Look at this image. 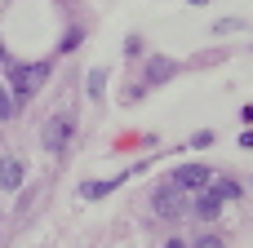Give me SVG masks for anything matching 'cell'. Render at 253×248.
<instances>
[{
    "label": "cell",
    "mask_w": 253,
    "mask_h": 248,
    "mask_svg": "<svg viewBox=\"0 0 253 248\" xmlns=\"http://www.w3.org/2000/svg\"><path fill=\"white\" fill-rule=\"evenodd\" d=\"M187 4H209V0H187Z\"/></svg>",
    "instance_id": "15"
},
{
    "label": "cell",
    "mask_w": 253,
    "mask_h": 248,
    "mask_svg": "<svg viewBox=\"0 0 253 248\" xmlns=\"http://www.w3.org/2000/svg\"><path fill=\"white\" fill-rule=\"evenodd\" d=\"M213 195H218V200H240L245 191H240V182H231V177H218V182H213Z\"/></svg>",
    "instance_id": "9"
},
{
    "label": "cell",
    "mask_w": 253,
    "mask_h": 248,
    "mask_svg": "<svg viewBox=\"0 0 253 248\" xmlns=\"http://www.w3.org/2000/svg\"><path fill=\"white\" fill-rule=\"evenodd\" d=\"M178 191H205L209 182H213V173L205 169V164H182V169H173V177H169Z\"/></svg>",
    "instance_id": "3"
},
{
    "label": "cell",
    "mask_w": 253,
    "mask_h": 248,
    "mask_svg": "<svg viewBox=\"0 0 253 248\" xmlns=\"http://www.w3.org/2000/svg\"><path fill=\"white\" fill-rule=\"evenodd\" d=\"M182 209H187V200H182V191H178L173 182H165V186L156 191V213H160V217H178Z\"/></svg>",
    "instance_id": "4"
},
{
    "label": "cell",
    "mask_w": 253,
    "mask_h": 248,
    "mask_svg": "<svg viewBox=\"0 0 253 248\" xmlns=\"http://www.w3.org/2000/svg\"><path fill=\"white\" fill-rule=\"evenodd\" d=\"M13 111H18V102H13V93L0 84V124H9V120H13Z\"/></svg>",
    "instance_id": "10"
},
{
    "label": "cell",
    "mask_w": 253,
    "mask_h": 248,
    "mask_svg": "<svg viewBox=\"0 0 253 248\" xmlns=\"http://www.w3.org/2000/svg\"><path fill=\"white\" fill-rule=\"evenodd\" d=\"M71 133H76V120L58 111V115H49V120H44V129H40V142H44V151H53V155H58V151L71 142Z\"/></svg>",
    "instance_id": "2"
},
{
    "label": "cell",
    "mask_w": 253,
    "mask_h": 248,
    "mask_svg": "<svg viewBox=\"0 0 253 248\" xmlns=\"http://www.w3.org/2000/svg\"><path fill=\"white\" fill-rule=\"evenodd\" d=\"M102 84H107V71H102V67H98V71H89V98H93V102L102 98Z\"/></svg>",
    "instance_id": "11"
},
{
    "label": "cell",
    "mask_w": 253,
    "mask_h": 248,
    "mask_svg": "<svg viewBox=\"0 0 253 248\" xmlns=\"http://www.w3.org/2000/svg\"><path fill=\"white\" fill-rule=\"evenodd\" d=\"M49 62H9V93H13V102H27V98H36L40 89H44V80H49Z\"/></svg>",
    "instance_id": "1"
},
{
    "label": "cell",
    "mask_w": 253,
    "mask_h": 248,
    "mask_svg": "<svg viewBox=\"0 0 253 248\" xmlns=\"http://www.w3.org/2000/svg\"><path fill=\"white\" fill-rule=\"evenodd\" d=\"M27 177V164L18 155H0V191H18Z\"/></svg>",
    "instance_id": "5"
},
{
    "label": "cell",
    "mask_w": 253,
    "mask_h": 248,
    "mask_svg": "<svg viewBox=\"0 0 253 248\" xmlns=\"http://www.w3.org/2000/svg\"><path fill=\"white\" fill-rule=\"evenodd\" d=\"M129 177H133V169H129V173H116V177H107V182H84V186H80V195H84V200H102L107 191H116V186H125Z\"/></svg>",
    "instance_id": "7"
},
{
    "label": "cell",
    "mask_w": 253,
    "mask_h": 248,
    "mask_svg": "<svg viewBox=\"0 0 253 248\" xmlns=\"http://www.w3.org/2000/svg\"><path fill=\"white\" fill-rule=\"evenodd\" d=\"M0 62H9V53H4V44H0Z\"/></svg>",
    "instance_id": "14"
},
{
    "label": "cell",
    "mask_w": 253,
    "mask_h": 248,
    "mask_svg": "<svg viewBox=\"0 0 253 248\" xmlns=\"http://www.w3.org/2000/svg\"><path fill=\"white\" fill-rule=\"evenodd\" d=\"M173 75H178V67H173L169 58H151V62H147V80H142V89L165 84V80H173Z\"/></svg>",
    "instance_id": "6"
},
{
    "label": "cell",
    "mask_w": 253,
    "mask_h": 248,
    "mask_svg": "<svg viewBox=\"0 0 253 248\" xmlns=\"http://www.w3.org/2000/svg\"><path fill=\"white\" fill-rule=\"evenodd\" d=\"M191 248H227V244H222L218 235H200V240H196V244H191Z\"/></svg>",
    "instance_id": "12"
},
{
    "label": "cell",
    "mask_w": 253,
    "mask_h": 248,
    "mask_svg": "<svg viewBox=\"0 0 253 248\" xmlns=\"http://www.w3.org/2000/svg\"><path fill=\"white\" fill-rule=\"evenodd\" d=\"M165 248H187V244H182V240H169V244H165Z\"/></svg>",
    "instance_id": "13"
},
{
    "label": "cell",
    "mask_w": 253,
    "mask_h": 248,
    "mask_svg": "<svg viewBox=\"0 0 253 248\" xmlns=\"http://www.w3.org/2000/svg\"><path fill=\"white\" fill-rule=\"evenodd\" d=\"M191 209H196V217H205V222H213V217H218V209H222V200L213 195V186H205V191H196V200H191Z\"/></svg>",
    "instance_id": "8"
}]
</instances>
